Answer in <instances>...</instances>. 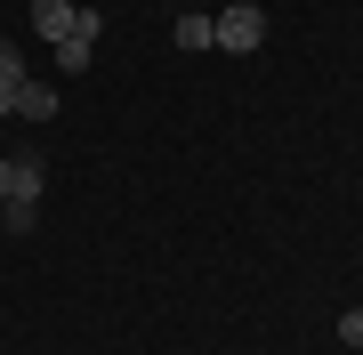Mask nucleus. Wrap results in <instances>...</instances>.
<instances>
[{
	"instance_id": "20e7f679",
	"label": "nucleus",
	"mask_w": 363,
	"mask_h": 355,
	"mask_svg": "<svg viewBox=\"0 0 363 355\" xmlns=\"http://www.w3.org/2000/svg\"><path fill=\"white\" fill-rule=\"evenodd\" d=\"M25 49H16V40H0V113H16V89H25Z\"/></svg>"
},
{
	"instance_id": "423d86ee",
	"label": "nucleus",
	"mask_w": 363,
	"mask_h": 355,
	"mask_svg": "<svg viewBox=\"0 0 363 355\" xmlns=\"http://www.w3.org/2000/svg\"><path fill=\"white\" fill-rule=\"evenodd\" d=\"M16 113H25V121H49L57 113V89H49V81H25V89H16Z\"/></svg>"
},
{
	"instance_id": "0eeeda50",
	"label": "nucleus",
	"mask_w": 363,
	"mask_h": 355,
	"mask_svg": "<svg viewBox=\"0 0 363 355\" xmlns=\"http://www.w3.org/2000/svg\"><path fill=\"white\" fill-rule=\"evenodd\" d=\"M0 226H9V235H33V226H40V202L33 194H9V202H0Z\"/></svg>"
},
{
	"instance_id": "7ed1b4c3",
	"label": "nucleus",
	"mask_w": 363,
	"mask_h": 355,
	"mask_svg": "<svg viewBox=\"0 0 363 355\" xmlns=\"http://www.w3.org/2000/svg\"><path fill=\"white\" fill-rule=\"evenodd\" d=\"M73 25H81L73 0H33V33H40V40H65Z\"/></svg>"
},
{
	"instance_id": "39448f33",
	"label": "nucleus",
	"mask_w": 363,
	"mask_h": 355,
	"mask_svg": "<svg viewBox=\"0 0 363 355\" xmlns=\"http://www.w3.org/2000/svg\"><path fill=\"white\" fill-rule=\"evenodd\" d=\"M89 57H97V33H65L57 40V73H89Z\"/></svg>"
},
{
	"instance_id": "f257e3e1",
	"label": "nucleus",
	"mask_w": 363,
	"mask_h": 355,
	"mask_svg": "<svg viewBox=\"0 0 363 355\" xmlns=\"http://www.w3.org/2000/svg\"><path fill=\"white\" fill-rule=\"evenodd\" d=\"M210 33H218V49H226V57H250V49L267 40V16L250 9V0H234V9L210 16Z\"/></svg>"
},
{
	"instance_id": "1a4fd4ad",
	"label": "nucleus",
	"mask_w": 363,
	"mask_h": 355,
	"mask_svg": "<svg viewBox=\"0 0 363 355\" xmlns=\"http://www.w3.org/2000/svg\"><path fill=\"white\" fill-rule=\"evenodd\" d=\"M339 339H347V347H363V307H347V315H339Z\"/></svg>"
},
{
	"instance_id": "6e6552de",
	"label": "nucleus",
	"mask_w": 363,
	"mask_h": 355,
	"mask_svg": "<svg viewBox=\"0 0 363 355\" xmlns=\"http://www.w3.org/2000/svg\"><path fill=\"white\" fill-rule=\"evenodd\" d=\"M178 49H218V33H210V16H178Z\"/></svg>"
},
{
	"instance_id": "f03ea898",
	"label": "nucleus",
	"mask_w": 363,
	"mask_h": 355,
	"mask_svg": "<svg viewBox=\"0 0 363 355\" xmlns=\"http://www.w3.org/2000/svg\"><path fill=\"white\" fill-rule=\"evenodd\" d=\"M9 194H33L40 202V154H0V202Z\"/></svg>"
}]
</instances>
